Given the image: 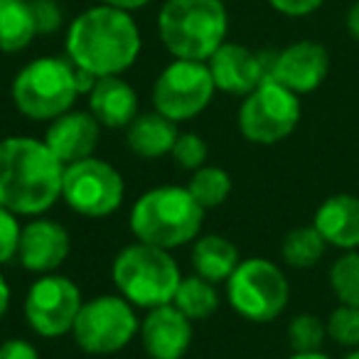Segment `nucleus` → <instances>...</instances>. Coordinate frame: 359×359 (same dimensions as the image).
Returning a JSON list of instances; mask_svg holds the SVG:
<instances>
[{"mask_svg": "<svg viewBox=\"0 0 359 359\" xmlns=\"http://www.w3.org/2000/svg\"><path fill=\"white\" fill-rule=\"evenodd\" d=\"M327 50L318 42L303 40L271 57L266 79L278 81L293 94H310L323 84V79L327 76Z\"/></svg>", "mask_w": 359, "mask_h": 359, "instance_id": "ddd939ff", "label": "nucleus"}, {"mask_svg": "<svg viewBox=\"0 0 359 359\" xmlns=\"http://www.w3.org/2000/svg\"><path fill=\"white\" fill-rule=\"evenodd\" d=\"M288 359H330V357L323 352H295L293 357H288Z\"/></svg>", "mask_w": 359, "mask_h": 359, "instance_id": "e433bc0d", "label": "nucleus"}, {"mask_svg": "<svg viewBox=\"0 0 359 359\" xmlns=\"http://www.w3.org/2000/svg\"><path fill=\"white\" fill-rule=\"evenodd\" d=\"M325 246L327 241L315 226H298L285 234L283 244H280V256L293 269H313L323 259Z\"/></svg>", "mask_w": 359, "mask_h": 359, "instance_id": "b1692460", "label": "nucleus"}, {"mask_svg": "<svg viewBox=\"0 0 359 359\" xmlns=\"http://www.w3.org/2000/svg\"><path fill=\"white\" fill-rule=\"evenodd\" d=\"M269 3L278 13H283V15L300 18V15H310V13H315L320 6H323L325 0H269Z\"/></svg>", "mask_w": 359, "mask_h": 359, "instance_id": "2f4dec72", "label": "nucleus"}, {"mask_svg": "<svg viewBox=\"0 0 359 359\" xmlns=\"http://www.w3.org/2000/svg\"><path fill=\"white\" fill-rule=\"evenodd\" d=\"M215 79L205 62L175 60L160 72L153 86V104L158 114L170 121H187L210 106L215 96Z\"/></svg>", "mask_w": 359, "mask_h": 359, "instance_id": "1a4fd4ad", "label": "nucleus"}, {"mask_svg": "<svg viewBox=\"0 0 359 359\" xmlns=\"http://www.w3.org/2000/svg\"><path fill=\"white\" fill-rule=\"evenodd\" d=\"M172 158L185 170H200L207 163V143L195 133H182L172 145Z\"/></svg>", "mask_w": 359, "mask_h": 359, "instance_id": "c85d7f7f", "label": "nucleus"}, {"mask_svg": "<svg viewBox=\"0 0 359 359\" xmlns=\"http://www.w3.org/2000/svg\"><path fill=\"white\" fill-rule=\"evenodd\" d=\"M67 55L94 76H118L140 55V30L128 11L101 6L84 11L67 32Z\"/></svg>", "mask_w": 359, "mask_h": 359, "instance_id": "f03ea898", "label": "nucleus"}, {"mask_svg": "<svg viewBox=\"0 0 359 359\" xmlns=\"http://www.w3.org/2000/svg\"><path fill=\"white\" fill-rule=\"evenodd\" d=\"M8 303H11V288H8L6 278H3V276H0V318H3V315H6Z\"/></svg>", "mask_w": 359, "mask_h": 359, "instance_id": "c9c22d12", "label": "nucleus"}, {"mask_svg": "<svg viewBox=\"0 0 359 359\" xmlns=\"http://www.w3.org/2000/svg\"><path fill=\"white\" fill-rule=\"evenodd\" d=\"M330 285L342 305L359 308V254L349 251L330 269Z\"/></svg>", "mask_w": 359, "mask_h": 359, "instance_id": "a878e982", "label": "nucleus"}, {"mask_svg": "<svg viewBox=\"0 0 359 359\" xmlns=\"http://www.w3.org/2000/svg\"><path fill=\"white\" fill-rule=\"evenodd\" d=\"M344 359H359V349H357V352H352V354H347Z\"/></svg>", "mask_w": 359, "mask_h": 359, "instance_id": "4c0bfd02", "label": "nucleus"}, {"mask_svg": "<svg viewBox=\"0 0 359 359\" xmlns=\"http://www.w3.org/2000/svg\"><path fill=\"white\" fill-rule=\"evenodd\" d=\"M99 121L84 111H67L57 116L45 133V143L62 165L91 158L99 143Z\"/></svg>", "mask_w": 359, "mask_h": 359, "instance_id": "f3484780", "label": "nucleus"}, {"mask_svg": "<svg viewBox=\"0 0 359 359\" xmlns=\"http://www.w3.org/2000/svg\"><path fill=\"white\" fill-rule=\"evenodd\" d=\"M172 305L190 320H205L219 308V298H217V290L210 280L202 276H190V278L180 280Z\"/></svg>", "mask_w": 359, "mask_h": 359, "instance_id": "5701e85b", "label": "nucleus"}, {"mask_svg": "<svg viewBox=\"0 0 359 359\" xmlns=\"http://www.w3.org/2000/svg\"><path fill=\"white\" fill-rule=\"evenodd\" d=\"M187 190L197 200V205L202 210H217L219 205H224L226 197L231 192V177L222 168L215 165H202L200 170H195V175L187 182Z\"/></svg>", "mask_w": 359, "mask_h": 359, "instance_id": "393cba45", "label": "nucleus"}, {"mask_svg": "<svg viewBox=\"0 0 359 359\" xmlns=\"http://www.w3.org/2000/svg\"><path fill=\"white\" fill-rule=\"evenodd\" d=\"M177 126L163 114H143L130 121L126 130L128 148L140 158H160L172 153V145L177 140Z\"/></svg>", "mask_w": 359, "mask_h": 359, "instance_id": "aec40b11", "label": "nucleus"}, {"mask_svg": "<svg viewBox=\"0 0 359 359\" xmlns=\"http://www.w3.org/2000/svg\"><path fill=\"white\" fill-rule=\"evenodd\" d=\"M18 215L11 210L0 207V264H8L18 256V246H20V226H18Z\"/></svg>", "mask_w": 359, "mask_h": 359, "instance_id": "c756f323", "label": "nucleus"}, {"mask_svg": "<svg viewBox=\"0 0 359 359\" xmlns=\"http://www.w3.org/2000/svg\"><path fill=\"white\" fill-rule=\"evenodd\" d=\"M192 266H195L197 276L207 278L210 283H219V280L229 278L239 266V251L224 236H205L192 249Z\"/></svg>", "mask_w": 359, "mask_h": 359, "instance_id": "412c9836", "label": "nucleus"}, {"mask_svg": "<svg viewBox=\"0 0 359 359\" xmlns=\"http://www.w3.org/2000/svg\"><path fill=\"white\" fill-rule=\"evenodd\" d=\"M106 6H114V8H121V11H138V8L148 6L150 0H101Z\"/></svg>", "mask_w": 359, "mask_h": 359, "instance_id": "72a5a7b5", "label": "nucleus"}, {"mask_svg": "<svg viewBox=\"0 0 359 359\" xmlns=\"http://www.w3.org/2000/svg\"><path fill=\"white\" fill-rule=\"evenodd\" d=\"M313 226L323 234L327 244L337 249H357L359 246V197L334 195L325 200L315 212Z\"/></svg>", "mask_w": 359, "mask_h": 359, "instance_id": "6ab92c4d", "label": "nucleus"}, {"mask_svg": "<svg viewBox=\"0 0 359 359\" xmlns=\"http://www.w3.org/2000/svg\"><path fill=\"white\" fill-rule=\"evenodd\" d=\"M207 62L217 89L234 96H249L269 76L271 65V60L234 42H224Z\"/></svg>", "mask_w": 359, "mask_h": 359, "instance_id": "4468645a", "label": "nucleus"}, {"mask_svg": "<svg viewBox=\"0 0 359 359\" xmlns=\"http://www.w3.org/2000/svg\"><path fill=\"white\" fill-rule=\"evenodd\" d=\"M347 30L354 40H359V0L349 8V13H347Z\"/></svg>", "mask_w": 359, "mask_h": 359, "instance_id": "f704fd0d", "label": "nucleus"}, {"mask_svg": "<svg viewBox=\"0 0 359 359\" xmlns=\"http://www.w3.org/2000/svg\"><path fill=\"white\" fill-rule=\"evenodd\" d=\"M0 359H40V354L27 339H6L0 344Z\"/></svg>", "mask_w": 359, "mask_h": 359, "instance_id": "473e14b6", "label": "nucleus"}, {"mask_svg": "<svg viewBox=\"0 0 359 359\" xmlns=\"http://www.w3.org/2000/svg\"><path fill=\"white\" fill-rule=\"evenodd\" d=\"M300 121L298 94L273 79H264L239 109V128L251 143H278Z\"/></svg>", "mask_w": 359, "mask_h": 359, "instance_id": "6e6552de", "label": "nucleus"}, {"mask_svg": "<svg viewBox=\"0 0 359 359\" xmlns=\"http://www.w3.org/2000/svg\"><path fill=\"white\" fill-rule=\"evenodd\" d=\"M62 197L84 217H106L123 202V177L106 160L84 158L65 165Z\"/></svg>", "mask_w": 359, "mask_h": 359, "instance_id": "9b49d317", "label": "nucleus"}, {"mask_svg": "<svg viewBox=\"0 0 359 359\" xmlns=\"http://www.w3.org/2000/svg\"><path fill=\"white\" fill-rule=\"evenodd\" d=\"M74 65L60 57H40L22 67L13 81V101L18 111L32 121H55L76 101Z\"/></svg>", "mask_w": 359, "mask_h": 359, "instance_id": "423d86ee", "label": "nucleus"}, {"mask_svg": "<svg viewBox=\"0 0 359 359\" xmlns=\"http://www.w3.org/2000/svg\"><path fill=\"white\" fill-rule=\"evenodd\" d=\"M37 35H52L62 27V8L57 0H30Z\"/></svg>", "mask_w": 359, "mask_h": 359, "instance_id": "7c9ffc66", "label": "nucleus"}, {"mask_svg": "<svg viewBox=\"0 0 359 359\" xmlns=\"http://www.w3.org/2000/svg\"><path fill=\"white\" fill-rule=\"evenodd\" d=\"M140 337L150 359H182L192 342V320L175 305H158L150 308Z\"/></svg>", "mask_w": 359, "mask_h": 359, "instance_id": "2eb2a0df", "label": "nucleus"}, {"mask_svg": "<svg viewBox=\"0 0 359 359\" xmlns=\"http://www.w3.org/2000/svg\"><path fill=\"white\" fill-rule=\"evenodd\" d=\"M114 283L130 305L158 308L172 303L180 285V269L165 249L150 244H133L114 261Z\"/></svg>", "mask_w": 359, "mask_h": 359, "instance_id": "39448f33", "label": "nucleus"}, {"mask_svg": "<svg viewBox=\"0 0 359 359\" xmlns=\"http://www.w3.org/2000/svg\"><path fill=\"white\" fill-rule=\"evenodd\" d=\"M65 165L37 138L0 140V207L13 215L35 217L62 197Z\"/></svg>", "mask_w": 359, "mask_h": 359, "instance_id": "f257e3e1", "label": "nucleus"}, {"mask_svg": "<svg viewBox=\"0 0 359 359\" xmlns=\"http://www.w3.org/2000/svg\"><path fill=\"white\" fill-rule=\"evenodd\" d=\"M226 8L222 0H168L158 15V32L177 60L207 62L224 45Z\"/></svg>", "mask_w": 359, "mask_h": 359, "instance_id": "7ed1b4c3", "label": "nucleus"}, {"mask_svg": "<svg viewBox=\"0 0 359 359\" xmlns=\"http://www.w3.org/2000/svg\"><path fill=\"white\" fill-rule=\"evenodd\" d=\"M81 293L65 276H45L25 298V318L42 337H60L69 332L81 310Z\"/></svg>", "mask_w": 359, "mask_h": 359, "instance_id": "f8f14e48", "label": "nucleus"}, {"mask_svg": "<svg viewBox=\"0 0 359 359\" xmlns=\"http://www.w3.org/2000/svg\"><path fill=\"white\" fill-rule=\"evenodd\" d=\"M89 111L101 126L128 128L138 114V96L121 76H99L89 91Z\"/></svg>", "mask_w": 359, "mask_h": 359, "instance_id": "a211bd4d", "label": "nucleus"}, {"mask_svg": "<svg viewBox=\"0 0 359 359\" xmlns=\"http://www.w3.org/2000/svg\"><path fill=\"white\" fill-rule=\"evenodd\" d=\"M327 327L315 315H298L288 327V342L295 352H320Z\"/></svg>", "mask_w": 359, "mask_h": 359, "instance_id": "bb28decb", "label": "nucleus"}, {"mask_svg": "<svg viewBox=\"0 0 359 359\" xmlns=\"http://www.w3.org/2000/svg\"><path fill=\"white\" fill-rule=\"evenodd\" d=\"M229 303L251 323H271L288 303V280L283 271L266 259L241 261L226 278Z\"/></svg>", "mask_w": 359, "mask_h": 359, "instance_id": "0eeeda50", "label": "nucleus"}, {"mask_svg": "<svg viewBox=\"0 0 359 359\" xmlns=\"http://www.w3.org/2000/svg\"><path fill=\"white\" fill-rule=\"evenodd\" d=\"M327 334L342 347H357L359 344V308L354 305H339L327 320Z\"/></svg>", "mask_w": 359, "mask_h": 359, "instance_id": "cd10ccee", "label": "nucleus"}, {"mask_svg": "<svg viewBox=\"0 0 359 359\" xmlns=\"http://www.w3.org/2000/svg\"><path fill=\"white\" fill-rule=\"evenodd\" d=\"M20 264L32 273H52L69 256V234L52 219H35L20 231Z\"/></svg>", "mask_w": 359, "mask_h": 359, "instance_id": "dca6fc26", "label": "nucleus"}, {"mask_svg": "<svg viewBox=\"0 0 359 359\" xmlns=\"http://www.w3.org/2000/svg\"><path fill=\"white\" fill-rule=\"evenodd\" d=\"M138 320L130 303L118 295H101L81 305L72 327L74 339L89 354H114L133 339Z\"/></svg>", "mask_w": 359, "mask_h": 359, "instance_id": "9d476101", "label": "nucleus"}, {"mask_svg": "<svg viewBox=\"0 0 359 359\" xmlns=\"http://www.w3.org/2000/svg\"><path fill=\"white\" fill-rule=\"evenodd\" d=\"M205 210L187 187H155L130 210V231L138 241L158 249L190 244L202 229Z\"/></svg>", "mask_w": 359, "mask_h": 359, "instance_id": "20e7f679", "label": "nucleus"}, {"mask_svg": "<svg viewBox=\"0 0 359 359\" xmlns=\"http://www.w3.org/2000/svg\"><path fill=\"white\" fill-rule=\"evenodd\" d=\"M37 37L30 0H0V52H20Z\"/></svg>", "mask_w": 359, "mask_h": 359, "instance_id": "4be33fe9", "label": "nucleus"}]
</instances>
